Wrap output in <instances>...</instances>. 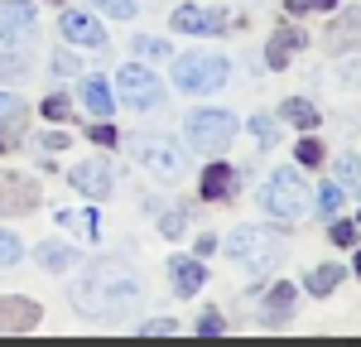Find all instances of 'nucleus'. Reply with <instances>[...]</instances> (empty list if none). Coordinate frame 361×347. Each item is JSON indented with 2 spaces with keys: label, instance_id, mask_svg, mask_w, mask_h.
Masks as SVG:
<instances>
[{
  "label": "nucleus",
  "instance_id": "1",
  "mask_svg": "<svg viewBox=\"0 0 361 347\" xmlns=\"http://www.w3.org/2000/svg\"><path fill=\"white\" fill-rule=\"evenodd\" d=\"M135 294H140V280L126 260H92L82 270V280L73 285V304L87 309V314H97V318H106V314L130 309Z\"/></svg>",
  "mask_w": 361,
  "mask_h": 347
},
{
  "label": "nucleus",
  "instance_id": "2",
  "mask_svg": "<svg viewBox=\"0 0 361 347\" xmlns=\"http://www.w3.org/2000/svg\"><path fill=\"white\" fill-rule=\"evenodd\" d=\"M231 78V63L222 54H188V58H173V87L178 92H193V97H207L226 87Z\"/></svg>",
  "mask_w": 361,
  "mask_h": 347
},
{
  "label": "nucleus",
  "instance_id": "3",
  "mask_svg": "<svg viewBox=\"0 0 361 347\" xmlns=\"http://www.w3.org/2000/svg\"><path fill=\"white\" fill-rule=\"evenodd\" d=\"M260 202H265V212L279 217V222H294V217H304V202H308V188H304V174L294 169V164H284L265 178V188H260Z\"/></svg>",
  "mask_w": 361,
  "mask_h": 347
},
{
  "label": "nucleus",
  "instance_id": "4",
  "mask_svg": "<svg viewBox=\"0 0 361 347\" xmlns=\"http://www.w3.org/2000/svg\"><path fill=\"white\" fill-rule=\"evenodd\" d=\"M226 256L241 260L255 275H265V270H275L279 260H284V246H279V236H270V231H260V227H236L226 236Z\"/></svg>",
  "mask_w": 361,
  "mask_h": 347
},
{
  "label": "nucleus",
  "instance_id": "5",
  "mask_svg": "<svg viewBox=\"0 0 361 347\" xmlns=\"http://www.w3.org/2000/svg\"><path fill=\"white\" fill-rule=\"evenodd\" d=\"M183 130H188V145L202 150V154H222L231 135H236V116L231 111H212V106H202L183 121Z\"/></svg>",
  "mask_w": 361,
  "mask_h": 347
},
{
  "label": "nucleus",
  "instance_id": "6",
  "mask_svg": "<svg viewBox=\"0 0 361 347\" xmlns=\"http://www.w3.org/2000/svg\"><path fill=\"white\" fill-rule=\"evenodd\" d=\"M116 97L135 111H154L164 102V83L149 73V68H121L116 73Z\"/></svg>",
  "mask_w": 361,
  "mask_h": 347
},
{
  "label": "nucleus",
  "instance_id": "7",
  "mask_svg": "<svg viewBox=\"0 0 361 347\" xmlns=\"http://www.w3.org/2000/svg\"><path fill=\"white\" fill-rule=\"evenodd\" d=\"M25 39H34V0H5L0 5V44L20 49Z\"/></svg>",
  "mask_w": 361,
  "mask_h": 347
},
{
  "label": "nucleus",
  "instance_id": "8",
  "mask_svg": "<svg viewBox=\"0 0 361 347\" xmlns=\"http://www.w3.org/2000/svg\"><path fill=\"white\" fill-rule=\"evenodd\" d=\"M34 202H39V183H34V178L0 169V212H5V217H20Z\"/></svg>",
  "mask_w": 361,
  "mask_h": 347
},
{
  "label": "nucleus",
  "instance_id": "9",
  "mask_svg": "<svg viewBox=\"0 0 361 347\" xmlns=\"http://www.w3.org/2000/svg\"><path fill=\"white\" fill-rule=\"evenodd\" d=\"M140 164L154 174V178L173 183L183 174V154H178V145H169V140H145L140 145Z\"/></svg>",
  "mask_w": 361,
  "mask_h": 347
},
{
  "label": "nucleus",
  "instance_id": "10",
  "mask_svg": "<svg viewBox=\"0 0 361 347\" xmlns=\"http://www.w3.org/2000/svg\"><path fill=\"white\" fill-rule=\"evenodd\" d=\"M63 39H73V44H82V49H106V25L102 20H92L87 10H63Z\"/></svg>",
  "mask_w": 361,
  "mask_h": 347
},
{
  "label": "nucleus",
  "instance_id": "11",
  "mask_svg": "<svg viewBox=\"0 0 361 347\" xmlns=\"http://www.w3.org/2000/svg\"><path fill=\"white\" fill-rule=\"evenodd\" d=\"M73 188L78 193H87L92 202H102V198H111V188H116V178H111V164H102V159H87V164H73Z\"/></svg>",
  "mask_w": 361,
  "mask_h": 347
},
{
  "label": "nucleus",
  "instance_id": "12",
  "mask_svg": "<svg viewBox=\"0 0 361 347\" xmlns=\"http://www.w3.org/2000/svg\"><path fill=\"white\" fill-rule=\"evenodd\" d=\"M39 318H44V309L34 299H20V294H5L0 299V333H34Z\"/></svg>",
  "mask_w": 361,
  "mask_h": 347
},
{
  "label": "nucleus",
  "instance_id": "13",
  "mask_svg": "<svg viewBox=\"0 0 361 347\" xmlns=\"http://www.w3.org/2000/svg\"><path fill=\"white\" fill-rule=\"evenodd\" d=\"M173 29H178V34H222L226 29V10L183 5V10H173Z\"/></svg>",
  "mask_w": 361,
  "mask_h": 347
},
{
  "label": "nucleus",
  "instance_id": "14",
  "mask_svg": "<svg viewBox=\"0 0 361 347\" xmlns=\"http://www.w3.org/2000/svg\"><path fill=\"white\" fill-rule=\"evenodd\" d=\"M328 44H333L337 54H357L361 49V10H342V15H333Z\"/></svg>",
  "mask_w": 361,
  "mask_h": 347
},
{
  "label": "nucleus",
  "instance_id": "15",
  "mask_svg": "<svg viewBox=\"0 0 361 347\" xmlns=\"http://www.w3.org/2000/svg\"><path fill=\"white\" fill-rule=\"evenodd\" d=\"M169 275H173V294H197L202 280H207V270H202V260H188V256H173L169 260Z\"/></svg>",
  "mask_w": 361,
  "mask_h": 347
},
{
  "label": "nucleus",
  "instance_id": "16",
  "mask_svg": "<svg viewBox=\"0 0 361 347\" xmlns=\"http://www.w3.org/2000/svg\"><path fill=\"white\" fill-rule=\"evenodd\" d=\"M231 188H236L231 164H207V174H202V198H207V202H222V198H231Z\"/></svg>",
  "mask_w": 361,
  "mask_h": 347
},
{
  "label": "nucleus",
  "instance_id": "17",
  "mask_svg": "<svg viewBox=\"0 0 361 347\" xmlns=\"http://www.w3.org/2000/svg\"><path fill=\"white\" fill-rule=\"evenodd\" d=\"M294 49H304V34H294V29H279L275 39H270V49H265V68H284Z\"/></svg>",
  "mask_w": 361,
  "mask_h": 347
},
{
  "label": "nucleus",
  "instance_id": "18",
  "mask_svg": "<svg viewBox=\"0 0 361 347\" xmlns=\"http://www.w3.org/2000/svg\"><path fill=\"white\" fill-rule=\"evenodd\" d=\"M82 102L87 106H92V116H111V83H106V78H87L82 83Z\"/></svg>",
  "mask_w": 361,
  "mask_h": 347
},
{
  "label": "nucleus",
  "instance_id": "19",
  "mask_svg": "<svg viewBox=\"0 0 361 347\" xmlns=\"http://www.w3.org/2000/svg\"><path fill=\"white\" fill-rule=\"evenodd\" d=\"M279 116H284L289 126H299V130H313V126H318V106L304 102V97H289V102L279 106Z\"/></svg>",
  "mask_w": 361,
  "mask_h": 347
},
{
  "label": "nucleus",
  "instance_id": "20",
  "mask_svg": "<svg viewBox=\"0 0 361 347\" xmlns=\"http://www.w3.org/2000/svg\"><path fill=\"white\" fill-rule=\"evenodd\" d=\"M289 304H294V285H275V289H270V299H265V323L289 318Z\"/></svg>",
  "mask_w": 361,
  "mask_h": 347
},
{
  "label": "nucleus",
  "instance_id": "21",
  "mask_svg": "<svg viewBox=\"0 0 361 347\" xmlns=\"http://www.w3.org/2000/svg\"><path fill=\"white\" fill-rule=\"evenodd\" d=\"M337 280H342V270H337V265H318V270L304 280V289L323 299V294H333V289H337Z\"/></svg>",
  "mask_w": 361,
  "mask_h": 347
},
{
  "label": "nucleus",
  "instance_id": "22",
  "mask_svg": "<svg viewBox=\"0 0 361 347\" xmlns=\"http://www.w3.org/2000/svg\"><path fill=\"white\" fill-rule=\"evenodd\" d=\"M342 202H347V188H342V183H323V188H318V198H313V207H318L323 217H337V207H342Z\"/></svg>",
  "mask_w": 361,
  "mask_h": 347
},
{
  "label": "nucleus",
  "instance_id": "23",
  "mask_svg": "<svg viewBox=\"0 0 361 347\" xmlns=\"http://www.w3.org/2000/svg\"><path fill=\"white\" fill-rule=\"evenodd\" d=\"M323 140H313V135H299V150H294V159L304 164V169H313V164H323Z\"/></svg>",
  "mask_w": 361,
  "mask_h": 347
},
{
  "label": "nucleus",
  "instance_id": "24",
  "mask_svg": "<svg viewBox=\"0 0 361 347\" xmlns=\"http://www.w3.org/2000/svg\"><path fill=\"white\" fill-rule=\"evenodd\" d=\"M250 135H255L260 145H275V140H279L275 116H265V111H260V116H250Z\"/></svg>",
  "mask_w": 361,
  "mask_h": 347
},
{
  "label": "nucleus",
  "instance_id": "25",
  "mask_svg": "<svg viewBox=\"0 0 361 347\" xmlns=\"http://www.w3.org/2000/svg\"><path fill=\"white\" fill-rule=\"evenodd\" d=\"M20 256H25L20 236H15V231H0V265H15Z\"/></svg>",
  "mask_w": 361,
  "mask_h": 347
},
{
  "label": "nucleus",
  "instance_id": "26",
  "mask_svg": "<svg viewBox=\"0 0 361 347\" xmlns=\"http://www.w3.org/2000/svg\"><path fill=\"white\" fill-rule=\"evenodd\" d=\"M39 260H44L49 270H68V265H73V251H68V246H44Z\"/></svg>",
  "mask_w": 361,
  "mask_h": 347
},
{
  "label": "nucleus",
  "instance_id": "27",
  "mask_svg": "<svg viewBox=\"0 0 361 347\" xmlns=\"http://www.w3.org/2000/svg\"><path fill=\"white\" fill-rule=\"evenodd\" d=\"M97 10H106L116 20H130V15H140V0H97Z\"/></svg>",
  "mask_w": 361,
  "mask_h": 347
},
{
  "label": "nucleus",
  "instance_id": "28",
  "mask_svg": "<svg viewBox=\"0 0 361 347\" xmlns=\"http://www.w3.org/2000/svg\"><path fill=\"white\" fill-rule=\"evenodd\" d=\"M197 333H202V338H217V333H226V318L217 314V309H207V314L197 318Z\"/></svg>",
  "mask_w": 361,
  "mask_h": 347
},
{
  "label": "nucleus",
  "instance_id": "29",
  "mask_svg": "<svg viewBox=\"0 0 361 347\" xmlns=\"http://www.w3.org/2000/svg\"><path fill=\"white\" fill-rule=\"evenodd\" d=\"M44 116H49V121H68V116H73V102L58 92V97H49V102H44Z\"/></svg>",
  "mask_w": 361,
  "mask_h": 347
},
{
  "label": "nucleus",
  "instance_id": "30",
  "mask_svg": "<svg viewBox=\"0 0 361 347\" xmlns=\"http://www.w3.org/2000/svg\"><path fill=\"white\" fill-rule=\"evenodd\" d=\"M135 54H140V58H169V44H164V39H149V34H145V39H135Z\"/></svg>",
  "mask_w": 361,
  "mask_h": 347
},
{
  "label": "nucleus",
  "instance_id": "31",
  "mask_svg": "<svg viewBox=\"0 0 361 347\" xmlns=\"http://www.w3.org/2000/svg\"><path fill=\"white\" fill-rule=\"evenodd\" d=\"M289 15H313V10H337V0H289Z\"/></svg>",
  "mask_w": 361,
  "mask_h": 347
},
{
  "label": "nucleus",
  "instance_id": "32",
  "mask_svg": "<svg viewBox=\"0 0 361 347\" xmlns=\"http://www.w3.org/2000/svg\"><path fill=\"white\" fill-rule=\"evenodd\" d=\"M140 333H145V338H149V333H154V338H169V333H178V323H169V318H145Z\"/></svg>",
  "mask_w": 361,
  "mask_h": 347
},
{
  "label": "nucleus",
  "instance_id": "33",
  "mask_svg": "<svg viewBox=\"0 0 361 347\" xmlns=\"http://www.w3.org/2000/svg\"><path fill=\"white\" fill-rule=\"evenodd\" d=\"M333 169H337V183H352V178H357V169H361V159H357V154H342Z\"/></svg>",
  "mask_w": 361,
  "mask_h": 347
},
{
  "label": "nucleus",
  "instance_id": "34",
  "mask_svg": "<svg viewBox=\"0 0 361 347\" xmlns=\"http://www.w3.org/2000/svg\"><path fill=\"white\" fill-rule=\"evenodd\" d=\"M87 135L97 145H116V126H106V116H97V126H87Z\"/></svg>",
  "mask_w": 361,
  "mask_h": 347
},
{
  "label": "nucleus",
  "instance_id": "35",
  "mask_svg": "<svg viewBox=\"0 0 361 347\" xmlns=\"http://www.w3.org/2000/svg\"><path fill=\"white\" fill-rule=\"evenodd\" d=\"M333 241L337 246H352L357 241V222H333Z\"/></svg>",
  "mask_w": 361,
  "mask_h": 347
},
{
  "label": "nucleus",
  "instance_id": "36",
  "mask_svg": "<svg viewBox=\"0 0 361 347\" xmlns=\"http://www.w3.org/2000/svg\"><path fill=\"white\" fill-rule=\"evenodd\" d=\"M183 222H188V212H169L159 227H164V236H178V231H183Z\"/></svg>",
  "mask_w": 361,
  "mask_h": 347
},
{
  "label": "nucleus",
  "instance_id": "37",
  "mask_svg": "<svg viewBox=\"0 0 361 347\" xmlns=\"http://www.w3.org/2000/svg\"><path fill=\"white\" fill-rule=\"evenodd\" d=\"M39 145H44V150H63V145H68V135H63V130H44V135H39Z\"/></svg>",
  "mask_w": 361,
  "mask_h": 347
},
{
  "label": "nucleus",
  "instance_id": "38",
  "mask_svg": "<svg viewBox=\"0 0 361 347\" xmlns=\"http://www.w3.org/2000/svg\"><path fill=\"white\" fill-rule=\"evenodd\" d=\"M0 116H20V97H10V92H0Z\"/></svg>",
  "mask_w": 361,
  "mask_h": 347
},
{
  "label": "nucleus",
  "instance_id": "39",
  "mask_svg": "<svg viewBox=\"0 0 361 347\" xmlns=\"http://www.w3.org/2000/svg\"><path fill=\"white\" fill-rule=\"evenodd\" d=\"M54 68H58V73H78V58H68V54H58V58H54Z\"/></svg>",
  "mask_w": 361,
  "mask_h": 347
},
{
  "label": "nucleus",
  "instance_id": "40",
  "mask_svg": "<svg viewBox=\"0 0 361 347\" xmlns=\"http://www.w3.org/2000/svg\"><path fill=\"white\" fill-rule=\"evenodd\" d=\"M217 251V236H197V256H212Z\"/></svg>",
  "mask_w": 361,
  "mask_h": 347
},
{
  "label": "nucleus",
  "instance_id": "41",
  "mask_svg": "<svg viewBox=\"0 0 361 347\" xmlns=\"http://www.w3.org/2000/svg\"><path fill=\"white\" fill-rule=\"evenodd\" d=\"M15 140H20V130H15V126H5V130H0V150H10Z\"/></svg>",
  "mask_w": 361,
  "mask_h": 347
},
{
  "label": "nucleus",
  "instance_id": "42",
  "mask_svg": "<svg viewBox=\"0 0 361 347\" xmlns=\"http://www.w3.org/2000/svg\"><path fill=\"white\" fill-rule=\"evenodd\" d=\"M352 270H357V275H361V251H357V260H352Z\"/></svg>",
  "mask_w": 361,
  "mask_h": 347
},
{
  "label": "nucleus",
  "instance_id": "43",
  "mask_svg": "<svg viewBox=\"0 0 361 347\" xmlns=\"http://www.w3.org/2000/svg\"><path fill=\"white\" fill-rule=\"evenodd\" d=\"M54 5H68V0H54Z\"/></svg>",
  "mask_w": 361,
  "mask_h": 347
},
{
  "label": "nucleus",
  "instance_id": "44",
  "mask_svg": "<svg viewBox=\"0 0 361 347\" xmlns=\"http://www.w3.org/2000/svg\"><path fill=\"white\" fill-rule=\"evenodd\" d=\"M357 227H361V222H357Z\"/></svg>",
  "mask_w": 361,
  "mask_h": 347
}]
</instances>
